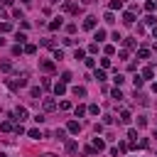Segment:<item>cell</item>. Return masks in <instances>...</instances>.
<instances>
[{"label": "cell", "mask_w": 157, "mask_h": 157, "mask_svg": "<svg viewBox=\"0 0 157 157\" xmlns=\"http://www.w3.org/2000/svg\"><path fill=\"white\" fill-rule=\"evenodd\" d=\"M137 56H140V59H147V56H150V49L140 47V49H137Z\"/></svg>", "instance_id": "obj_23"}, {"label": "cell", "mask_w": 157, "mask_h": 157, "mask_svg": "<svg viewBox=\"0 0 157 157\" xmlns=\"http://www.w3.org/2000/svg\"><path fill=\"white\" fill-rule=\"evenodd\" d=\"M27 115H30V113H27V108H25V106H17V108H15V113H12V118H15V120H20V123H22Z\"/></svg>", "instance_id": "obj_2"}, {"label": "cell", "mask_w": 157, "mask_h": 157, "mask_svg": "<svg viewBox=\"0 0 157 157\" xmlns=\"http://www.w3.org/2000/svg\"><path fill=\"white\" fill-rule=\"evenodd\" d=\"M86 111H88L86 106H76V108H74V115H76V118H84V115H86Z\"/></svg>", "instance_id": "obj_14"}, {"label": "cell", "mask_w": 157, "mask_h": 157, "mask_svg": "<svg viewBox=\"0 0 157 157\" xmlns=\"http://www.w3.org/2000/svg\"><path fill=\"white\" fill-rule=\"evenodd\" d=\"M113 81H115V86H120V84L125 81V76H123V74H115V76H113Z\"/></svg>", "instance_id": "obj_31"}, {"label": "cell", "mask_w": 157, "mask_h": 157, "mask_svg": "<svg viewBox=\"0 0 157 157\" xmlns=\"http://www.w3.org/2000/svg\"><path fill=\"white\" fill-rule=\"evenodd\" d=\"M62 25H64V20H62V17H54L52 22H49V30H59Z\"/></svg>", "instance_id": "obj_11"}, {"label": "cell", "mask_w": 157, "mask_h": 157, "mask_svg": "<svg viewBox=\"0 0 157 157\" xmlns=\"http://www.w3.org/2000/svg\"><path fill=\"white\" fill-rule=\"evenodd\" d=\"M5 86H8L10 91H17V88L27 86V81H25V78H8V81H5Z\"/></svg>", "instance_id": "obj_1"}, {"label": "cell", "mask_w": 157, "mask_h": 157, "mask_svg": "<svg viewBox=\"0 0 157 157\" xmlns=\"http://www.w3.org/2000/svg\"><path fill=\"white\" fill-rule=\"evenodd\" d=\"M39 69H42V71H54V62H49V59H42V62H39Z\"/></svg>", "instance_id": "obj_5"}, {"label": "cell", "mask_w": 157, "mask_h": 157, "mask_svg": "<svg viewBox=\"0 0 157 157\" xmlns=\"http://www.w3.org/2000/svg\"><path fill=\"white\" fill-rule=\"evenodd\" d=\"M76 150H78V143H74V140L66 143V152H76Z\"/></svg>", "instance_id": "obj_25"}, {"label": "cell", "mask_w": 157, "mask_h": 157, "mask_svg": "<svg viewBox=\"0 0 157 157\" xmlns=\"http://www.w3.org/2000/svg\"><path fill=\"white\" fill-rule=\"evenodd\" d=\"M103 52H106V56H113V54H115V47H113V44H106Z\"/></svg>", "instance_id": "obj_24"}, {"label": "cell", "mask_w": 157, "mask_h": 157, "mask_svg": "<svg viewBox=\"0 0 157 157\" xmlns=\"http://www.w3.org/2000/svg\"><path fill=\"white\" fill-rule=\"evenodd\" d=\"M120 123H123V125H128V123H130V113H128V111H123V113H120Z\"/></svg>", "instance_id": "obj_22"}, {"label": "cell", "mask_w": 157, "mask_h": 157, "mask_svg": "<svg viewBox=\"0 0 157 157\" xmlns=\"http://www.w3.org/2000/svg\"><path fill=\"white\" fill-rule=\"evenodd\" d=\"M54 93H56L59 98H62V96L66 93V84H62V81H59V84H54Z\"/></svg>", "instance_id": "obj_6"}, {"label": "cell", "mask_w": 157, "mask_h": 157, "mask_svg": "<svg viewBox=\"0 0 157 157\" xmlns=\"http://www.w3.org/2000/svg\"><path fill=\"white\" fill-rule=\"evenodd\" d=\"M125 47H128V49H135V47H137V42H135V37H128V39H125Z\"/></svg>", "instance_id": "obj_21"}, {"label": "cell", "mask_w": 157, "mask_h": 157, "mask_svg": "<svg viewBox=\"0 0 157 157\" xmlns=\"http://www.w3.org/2000/svg\"><path fill=\"white\" fill-rule=\"evenodd\" d=\"M74 59H86V49H76L74 52Z\"/></svg>", "instance_id": "obj_28"}, {"label": "cell", "mask_w": 157, "mask_h": 157, "mask_svg": "<svg viewBox=\"0 0 157 157\" xmlns=\"http://www.w3.org/2000/svg\"><path fill=\"white\" fill-rule=\"evenodd\" d=\"M137 125L145 128V125H147V118H145V115H140V118H137Z\"/></svg>", "instance_id": "obj_41"}, {"label": "cell", "mask_w": 157, "mask_h": 157, "mask_svg": "<svg viewBox=\"0 0 157 157\" xmlns=\"http://www.w3.org/2000/svg\"><path fill=\"white\" fill-rule=\"evenodd\" d=\"M66 32H69V34H74V32H76V25H74V22H71V25H66Z\"/></svg>", "instance_id": "obj_47"}, {"label": "cell", "mask_w": 157, "mask_h": 157, "mask_svg": "<svg viewBox=\"0 0 157 157\" xmlns=\"http://www.w3.org/2000/svg\"><path fill=\"white\" fill-rule=\"evenodd\" d=\"M111 39H113V42L118 44V42H120V39H123V37H120V32H113V34H111Z\"/></svg>", "instance_id": "obj_40"}, {"label": "cell", "mask_w": 157, "mask_h": 157, "mask_svg": "<svg viewBox=\"0 0 157 157\" xmlns=\"http://www.w3.org/2000/svg\"><path fill=\"white\" fill-rule=\"evenodd\" d=\"M93 39H96V44L103 42V39H106V30H96V32H93Z\"/></svg>", "instance_id": "obj_13"}, {"label": "cell", "mask_w": 157, "mask_h": 157, "mask_svg": "<svg viewBox=\"0 0 157 157\" xmlns=\"http://www.w3.org/2000/svg\"><path fill=\"white\" fill-rule=\"evenodd\" d=\"M111 96L115 98V101H123V91H120V88H118V86H115V88L111 91Z\"/></svg>", "instance_id": "obj_16"}, {"label": "cell", "mask_w": 157, "mask_h": 157, "mask_svg": "<svg viewBox=\"0 0 157 157\" xmlns=\"http://www.w3.org/2000/svg\"><path fill=\"white\" fill-rule=\"evenodd\" d=\"M0 157H8V155H5V152H0Z\"/></svg>", "instance_id": "obj_52"}, {"label": "cell", "mask_w": 157, "mask_h": 157, "mask_svg": "<svg viewBox=\"0 0 157 157\" xmlns=\"http://www.w3.org/2000/svg\"><path fill=\"white\" fill-rule=\"evenodd\" d=\"M108 66H111V59H108V56L101 59V69H108Z\"/></svg>", "instance_id": "obj_42"}, {"label": "cell", "mask_w": 157, "mask_h": 157, "mask_svg": "<svg viewBox=\"0 0 157 157\" xmlns=\"http://www.w3.org/2000/svg\"><path fill=\"white\" fill-rule=\"evenodd\" d=\"M93 78H96L98 84H103V81H106V71H103V69H96V71H93Z\"/></svg>", "instance_id": "obj_7"}, {"label": "cell", "mask_w": 157, "mask_h": 157, "mask_svg": "<svg viewBox=\"0 0 157 157\" xmlns=\"http://www.w3.org/2000/svg\"><path fill=\"white\" fill-rule=\"evenodd\" d=\"M133 84H135V91H137V88H143V76H135V78H133Z\"/></svg>", "instance_id": "obj_32"}, {"label": "cell", "mask_w": 157, "mask_h": 157, "mask_svg": "<svg viewBox=\"0 0 157 157\" xmlns=\"http://www.w3.org/2000/svg\"><path fill=\"white\" fill-rule=\"evenodd\" d=\"M15 39H17V44H25V42H27V34H25V32H17Z\"/></svg>", "instance_id": "obj_20"}, {"label": "cell", "mask_w": 157, "mask_h": 157, "mask_svg": "<svg viewBox=\"0 0 157 157\" xmlns=\"http://www.w3.org/2000/svg\"><path fill=\"white\" fill-rule=\"evenodd\" d=\"M155 49H157V47H155Z\"/></svg>", "instance_id": "obj_55"}, {"label": "cell", "mask_w": 157, "mask_h": 157, "mask_svg": "<svg viewBox=\"0 0 157 157\" xmlns=\"http://www.w3.org/2000/svg\"><path fill=\"white\" fill-rule=\"evenodd\" d=\"M152 76H155V69L152 66H145L143 69V81H145V78H152Z\"/></svg>", "instance_id": "obj_15"}, {"label": "cell", "mask_w": 157, "mask_h": 157, "mask_svg": "<svg viewBox=\"0 0 157 157\" xmlns=\"http://www.w3.org/2000/svg\"><path fill=\"white\" fill-rule=\"evenodd\" d=\"M96 25H98V17H93V15H88L84 20V30H96Z\"/></svg>", "instance_id": "obj_3"}, {"label": "cell", "mask_w": 157, "mask_h": 157, "mask_svg": "<svg viewBox=\"0 0 157 157\" xmlns=\"http://www.w3.org/2000/svg\"><path fill=\"white\" fill-rule=\"evenodd\" d=\"M128 147H130L128 143H120V145H118V152H128Z\"/></svg>", "instance_id": "obj_43"}, {"label": "cell", "mask_w": 157, "mask_h": 157, "mask_svg": "<svg viewBox=\"0 0 157 157\" xmlns=\"http://www.w3.org/2000/svg\"><path fill=\"white\" fill-rule=\"evenodd\" d=\"M54 59H64V52L62 49H54Z\"/></svg>", "instance_id": "obj_46"}, {"label": "cell", "mask_w": 157, "mask_h": 157, "mask_svg": "<svg viewBox=\"0 0 157 157\" xmlns=\"http://www.w3.org/2000/svg\"><path fill=\"white\" fill-rule=\"evenodd\" d=\"M59 81H62V84H69V81H71V74H69V71H64V74H62V78H59Z\"/></svg>", "instance_id": "obj_33"}, {"label": "cell", "mask_w": 157, "mask_h": 157, "mask_svg": "<svg viewBox=\"0 0 157 157\" xmlns=\"http://www.w3.org/2000/svg\"><path fill=\"white\" fill-rule=\"evenodd\" d=\"M56 140H66V130L59 128V130H56Z\"/></svg>", "instance_id": "obj_37"}, {"label": "cell", "mask_w": 157, "mask_h": 157, "mask_svg": "<svg viewBox=\"0 0 157 157\" xmlns=\"http://www.w3.org/2000/svg\"><path fill=\"white\" fill-rule=\"evenodd\" d=\"M88 113H91V115H98V113H101V108L93 103V106H88Z\"/></svg>", "instance_id": "obj_36"}, {"label": "cell", "mask_w": 157, "mask_h": 157, "mask_svg": "<svg viewBox=\"0 0 157 157\" xmlns=\"http://www.w3.org/2000/svg\"><path fill=\"white\" fill-rule=\"evenodd\" d=\"M108 8H111V10H120V8H123V0H111Z\"/></svg>", "instance_id": "obj_19"}, {"label": "cell", "mask_w": 157, "mask_h": 157, "mask_svg": "<svg viewBox=\"0 0 157 157\" xmlns=\"http://www.w3.org/2000/svg\"><path fill=\"white\" fill-rule=\"evenodd\" d=\"M71 93H74V96H78V98H86V88H84V86H74V88H71Z\"/></svg>", "instance_id": "obj_9"}, {"label": "cell", "mask_w": 157, "mask_h": 157, "mask_svg": "<svg viewBox=\"0 0 157 157\" xmlns=\"http://www.w3.org/2000/svg\"><path fill=\"white\" fill-rule=\"evenodd\" d=\"M84 155H88V157H93V155H96V150H93V147H84Z\"/></svg>", "instance_id": "obj_45"}, {"label": "cell", "mask_w": 157, "mask_h": 157, "mask_svg": "<svg viewBox=\"0 0 157 157\" xmlns=\"http://www.w3.org/2000/svg\"><path fill=\"white\" fill-rule=\"evenodd\" d=\"M143 22H145V25H157V17H155V15H147Z\"/></svg>", "instance_id": "obj_26"}, {"label": "cell", "mask_w": 157, "mask_h": 157, "mask_svg": "<svg viewBox=\"0 0 157 157\" xmlns=\"http://www.w3.org/2000/svg\"><path fill=\"white\" fill-rule=\"evenodd\" d=\"M66 130L74 133V135H76V133H81V123H78V120H69V123H66Z\"/></svg>", "instance_id": "obj_4"}, {"label": "cell", "mask_w": 157, "mask_h": 157, "mask_svg": "<svg viewBox=\"0 0 157 157\" xmlns=\"http://www.w3.org/2000/svg\"><path fill=\"white\" fill-rule=\"evenodd\" d=\"M12 3H15V0H3V5H5V8H10Z\"/></svg>", "instance_id": "obj_48"}, {"label": "cell", "mask_w": 157, "mask_h": 157, "mask_svg": "<svg viewBox=\"0 0 157 157\" xmlns=\"http://www.w3.org/2000/svg\"><path fill=\"white\" fill-rule=\"evenodd\" d=\"M27 135H30V137H32V140H42V133H39V130H37V128H32V130H30V133H27Z\"/></svg>", "instance_id": "obj_17"}, {"label": "cell", "mask_w": 157, "mask_h": 157, "mask_svg": "<svg viewBox=\"0 0 157 157\" xmlns=\"http://www.w3.org/2000/svg\"><path fill=\"white\" fill-rule=\"evenodd\" d=\"M84 64H86L88 69H93V66H96V59H93V56H86V59H84Z\"/></svg>", "instance_id": "obj_27"}, {"label": "cell", "mask_w": 157, "mask_h": 157, "mask_svg": "<svg viewBox=\"0 0 157 157\" xmlns=\"http://www.w3.org/2000/svg\"><path fill=\"white\" fill-rule=\"evenodd\" d=\"M0 15H3V5H0Z\"/></svg>", "instance_id": "obj_53"}, {"label": "cell", "mask_w": 157, "mask_h": 157, "mask_svg": "<svg viewBox=\"0 0 157 157\" xmlns=\"http://www.w3.org/2000/svg\"><path fill=\"white\" fill-rule=\"evenodd\" d=\"M103 20H106L108 25H113V22H115V17H113V12H106V17H103Z\"/></svg>", "instance_id": "obj_38"}, {"label": "cell", "mask_w": 157, "mask_h": 157, "mask_svg": "<svg viewBox=\"0 0 157 157\" xmlns=\"http://www.w3.org/2000/svg\"><path fill=\"white\" fill-rule=\"evenodd\" d=\"M152 91H155V93H157V81H152Z\"/></svg>", "instance_id": "obj_50"}, {"label": "cell", "mask_w": 157, "mask_h": 157, "mask_svg": "<svg viewBox=\"0 0 157 157\" xmlns=\"http://www.w3.org/2000/svg\"><path fill=\"white\" fill-rule=\"evenodd\" d=\"M0 69H3V71H10V69H12V62H8V59H5V62H0Z\"/></svg>", "instance_id": "obj_29"}, {"label": "cell", "mask_w": 157, "mask_h": 157, "mask_svg": "<svg viewBox=\"0 0 157 157\" xmlns=\"http://www.w3.org/2000/svg\"><path fill=\"white\" fill-rule=\"evenodd\" d=\"M42 106H44V111H54L56 108V101H54V98H44Z\"/></svg>", "instance_id": "obj_10"}, {"label": "cell", "mask_w": 157, "mask_h": 157, "mask_svg": "<svg viewBox=\"0 0 157 157\" xmlns=\"http://www.w3.org/2000/svg\"><path fill=\"white\" fill-rule=\"evenodd\" d=\"M93 150H98V152H101V150H106V143L101 140V137H93Z\"/></svg>", "instance_id": "obj_12"}, {"label": "cell", "mask_w": 157, "mask_h": 157, "mask_svg": "<svg viewBox=\"0 0 157 157\" xmlns=\"http://www.w3.org/2000/svg\"><path fill=\"white\" fill-rule=\"evenodd\" d=\"M59 108H62V111H69V108H71V103H69V101H62V103H59Z\"/></svg>", "instance_id": "obj_44"}, {"label": "cell", "mask_w": 157, "mask_h": 157, "mask_svg": "<svg viewBox=\"0 0 157 157\" xmlns=\"http://www.w3.org/2000/svg\"><path fill=\"white\" fill-rule=\"evenodd\" d=\"M152 37H155V39H157V25H155V27H152Z\"/></svg>", "instance_id": "obj_49"}, {"label": "cell", "mask_w": 157, "mask_h": 157, "mask_svg": "<svg viewBox=\"0 0 157 157\" xmlns=\"http://www.w3.org/2000/svg\"><path fill=\"white\" fill-rule=\"evenodd\" d=\"M34 52H37L34 44H27V47H25V54H34Z\"/></svg>", "instance_id": "obj_39"}, {"label": "cell", "mask_w": 157, "mask_h": 157, "mask_svg": "<svg viewBox=\"0 0 157 157\" xmlns=\"http://www.w3.org/2000/svg\"><path fill=\"white\" fill-rule=\"evenodd\" d=\"M0 130H3V133H10V130H15V125H12L10 120H5L3 125H0Z\"/></svg>", "instance_id": "obj_18"}, {"label": "cell", "mask_w": 157, "mask_h": 157, "mask_svg": "<svg viewBox=\"0 0 157 157\" xmlns=\"http://www.w3.org/2000/svg\"><path fill=\"white\" fill-rule=\"evenodd\" d=\"M30 96H32V98H37V101H39V98H42V91H39V88L34 86V88L30 91Z\"/></svg>", "instance_id": "obj_30"}, {"label": "cell", "mask_w": 157, "mask_h": 157, "mask_svg": "<svg viewBox=\"0 0 157 157\" xmlns=\"http://www.w3.org/2000/svg\"><path fill=\"white\" fill-rule=\"evenodd\" d=\"M42 157H56V155H42Z\"/></svg>", "instance_id": "obj_51"}, {"label": "cell", "mask_w": 157, "mask_h": 157, "mask_svg": "<svg viewBox=\"0 0 157 157\" xmlns=\"http://www.w3.org/2000/svg\"><path fill=\"white\" fill-rule=\"evenodd\" d=\"M155 5H157V0H155Z\"/></svg>", "instance_id": "obj_54"}, {"label": "cell", "mask_w": 157, "mask_h": 157, "mask_svg": "<svg viewBox=\"0 0 157 157\" xmlns=\"http://www.w3.org/2000/svg\"><path fill=\"white\" fill-rule=\"evenodd\" d=\"M155 8H157V5H155V0H147V3H145V10H147V12H152Z\"/></svg>", "instance_id": "obj_35"}, {"label": "cell", "mask_w": 157, "mask_h": 157, "mask_svg": "<svg viewBox=\"0 0 157 157\" xmlns=\"http://www.w3.org/2000/svg\"><path fill=\"white\" fill-rule=\"evenodd\" d=\"M123 22H125V25H133V22H135V12H130V10L123 12Z\"/></svg>", "instance_id": "obj_8"}, {"label": "cell", "mask_w": 157, "mask_h": 157, "mask_svg": "<svg viewBox=\"0 0 157 157\" xmlns=\"http://www.w3.org/2000/svg\"><path fill=\"white\" fill-rule=\"evenodd\" d=\"M10 30H12L10 22H0V32H10Z\"/></svg>", "instance_id": "obj_34"}]
</instances>
